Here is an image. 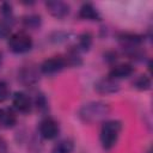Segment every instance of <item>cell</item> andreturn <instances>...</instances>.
<instances>
[{"instance_id":"cell-3","label":"cell","mask_w":153,"mask_h":153,"mask_svg":"<svg viewBox=\"0 0 153 153\" xmlns=\"http://www.w3.org/2000/svg\"><path fill=\"white\" fill-rule=\"evenodd\" d=\"M32 45L33 42L31 36L23 31L12 33L8 38V49L13 54H25L31 50Z\"/></svg>"},{"instance_id":"cell-20","label":"cell","mask_w":153,"mask_h":153,"mask_svg":"<svg viewBox=\"0 0 153 153\" xmlns=\"http://www.w3.org/2000/svg\"><path fill=\"white\" fill-rule=\"evenodd\" d=\"M35 105L37 106V109L39 111H45L48 109V102L45 99V97L42 94V93H38L36 96V99H35Z\"/></svg>"},{"instance_id":"cell-13","label":"cell","mask_w":153,"mask_h":153,"mask_svg":"<svg viewBox=\"0 0 153 153\" xmlns=\"http://www.w3.org/2000/svg\"><path fill=\"white\" fill-rule=\"evenodd\" d=\"M17 123V116L11 108L0 109V126L5 129H11Z\"/></svg>"},{"instance_id":"cell-4","label":"cell","mask_w":153,"mask_h":153,"mask_svg":"<svg viewBox=\"0 0 153 153\" xmlns=\"http://www.w3.org/2000/svg\"><path fill=\"white\" fill-rule=\"evenodd\" d=\"M68 65H67V60L65 56L62 55H57V56H51L47 60H44L39 67L41 72L43 74H47V75H53V74H56L59 72H61L63 68H66Z\"/></svg>"},{"instance_id":"cell-23","label":"cell","mask_w":153,"mask_h":153,"mask_svg":"<svg viewBox=\"0 0 153 153\" xmlns=\"http://www.w3.org/2000/svg\"><path fill=\"white\" fill-rule=\"evenodd\" d=\"M2 60H4V56H2V53L0 51V66H1V63H2Z\"/></svg>"},{"instance_id":"cell-24","label":"cell","mask_w":153,"mask_h":153,"mask_svg":"<svg viewBox=\"0 0 153 153\" xmlns=\"http://www.w3.org/2000/svg\"><path fill=\"white\" fill-rule=\"evenodd\" d=\"M147 153H151V151H148V152H147Z\"/></svg>"},{"instance_id":"cell-6","label":"cell","mask_w":153,"mask_h":153,"mask_svg":"<svg viewBox=\"0 0 153 153\" xmlns=\"http://www.w3.org/2000/svg\"><path fill=\"white\" fill-rule=\"evenodd\" d=\"M38 131H39V135L43 139H45V140H53V139H55L59 135L60 127H59V123L54 118L45 117V118H43L39 122Z\"/></svg>"},{"instance_id":"cell-21","label":"cell","mask_w":153,"mask_h":153,"mask_svg":"<svg viewBox=\"0 0 153 153\" xmlns=\"http://www.w3.org/2000/svg\"><path fill=\"white\" fill-rule=\"evenodd\" d=\"M0 11H1V14H2V17H4V19H6V20H8V18H12V6H11V4H8V2H4L2 5H1V7H0Z\"/></svg>"},{"instance_id":"cell-7","label":"cell","mask_w":153,"mask_h":153,"mask_svg":"<svg viewBox=\"0 0 153 153\" xmlns=\"http://www.w3.org/2000/svg\"><path fill=\"white\" fill-rule=\"evenodd\" d=\"M45 7L47 11L49 12V14L56 19H63L69 14L71 11V6L65 2V1H60V0H50L45 2Z\"/></svg>"},{"instance_id":"cell-5","label":"cell","mask_w":153,"mask_h":153,"mask_svg":"<svg viewBox=\"0 0 153 153\" xmlns=\"http://www.w3.org/2000/svg\"><path fill=\"white\" fill-rule=\"evenodd\" d=\"M117 39L121 47L124 49L126 54L134 51L136 49H140V45L142 43V36L133 32H121L118 33Z\"/></svg>"},{"instance_id":"cell-1","label":"cell","mask_w":153,"mask_h":153,"mask_svg":"<svg viewBox=\"0 0 153 153\" xmlns=\"http://www.w3.org/2000/svg\"><path fill=\"white\" fill-rule=\"evenodd\" d=\"M109 114H110V106L106 103L97 100V102H90L84 104L80 108L78 116L84 123L93 124L105 120Z\"/></svg>"},{"instance_id":"cell-15","label":"cell","mask_w":153,"mask_h":153,"mask_svg":"<svg viewBox=\"0 0 153 153\" xmlns=\"http://www.w3.org/2000/svg\"><path fill=\"white\" fill-rule=\"evenodd\" d=\"M93 43V37L90 32H82L79 38H78V45L76 49L79 51H88L90 48L92 47Z\"/></svg>"},{"instance_id":"cell-9","label":"cell","mask_w":153,"mask_h":153,"mask_svg":"<svg viewBox=\"0 0 153 153\" xmlns=\"http://www.w3.org/2000/svg\"><path fill=\"white\" fill-rule=\"evenodd\" d=\"M94 90L100 94H111L120 90V85L117 80H114L110 76H105L94 82Z\"/></svg>"},{"instance_id":"cell-11","label":"cell","mask_w":153,"mask_h":153,"mask_svg":"<svg viewBox=\"0 0 153 153\" xmlns=\"http://www.w3.org/2000/svg\"><path fill=\"white\" fill-rule=\"evenodd\" d=\"M78 17L80 19H84V20H100V13L98 12V10L94 7L93 4L91 2H85L80 8H79V12H78Z\"/></svg>"},{"instance_id":"cell-10","label":"cell","mask_w":153,"mask_h":153,"mask_svg":"<svg viewBox=\"0 0 153 153\" xmlns=\"http://www.w3.org/2000/svg\"><path fill=\"white\" fill-rule=\"evenodd\" d=\"M134 72H135V68H134L133 65H130V63H118V65H115V66L111 67L108 76H110L114 80L127 79Z\"/></svg>"},{"instance_id":"cell-17","label":"cell","mask_w":153,"mask_h":153,"mask_svg":"<svg viewBox=\"0 0 153 153\" xmlns=\"http://www.w3.org/2000/svg\"><path fill=\"white\" fill-rule=\"evenodd\" d=\"M151 85H152L151 78H149L148 75H146V74L139 75V76L134 80V82H133V86H134L136 90H139V91H147V90L151 88Z\"/></svg>"},{"instance_id":"cell-18","label":"cell","mask_w":153,"mask_h":153,"mask_svg":"<svg viewBox=\"0 0 153 153\" xmlns=\"http://www.w3.org/2000/svg\"><path fill=\"white\" fill-rule=\"evenodd\" d=\"M11 23L6 19H0V39H5V38H10L11 36Z\"/></svg>"},{"instance_id":"cell-12","label":"cell","mask_w":153,"mask_h":153,"mask_svg":"<svg viewBox=\"0 0 153 153\" xmlns=\"http://www.w3.org/2000/svg\"><path fill=\"white\" fill-rule=\"evenodd\" d=\"M19 80L25 86H33L38 82L39 76L35 68L27 66V67L22 68V71L19 72Z\"/></svg>"},{"instance_id":"cell-8","label":"cell","mask_w":153,"mask_h":153,"mask_svg":"<svg viewBox=\"0 0 153 153\" xmlns=\"http://www.w3.org/2000/svg\"><path fill=\"white\" fill-rule=\"evenodd\" d=\"M12 105L17 111L22 114H29L32 110L33 102L25 92L18 91L12 96Z\"/></svg>"},{"instance_id":"cell-16","label":"cell","mask_w":153,"mask_h":153,"mask_svg":"<svg viewBox=\"0 0 153 153\" xmlns=\"http://www.w3.org/2000/svg\"><path fill=\"white\" fill-rule=\"evenodd\" d=\"M22 23L27 29H37L41 25L42 19L38 14H26L22 18Z\"/></svg>"},{"instance_id":"cell-2","label":"cell","mask_w":153,"mask_h":153,"mask_svg":"<svg viewBox=\"0 0 153 153\" xmlns=\"http://www.w3.org/2000/svg\"><path fill=\"white\" fill-rule=\"evenodd\" d=\"M122 128H123L122 122L117 120H109L102 124L99 139H100L102 147L105 151H110L115 147V145L118 141Z\"/></svg>"},{"instance_id":"cell-19","label":"cell","mask_w":153,"mask_h":153,"mask_svg":"<svg viewBox=\"0 0 153 153\" xmlns=\"http://www.w3.org/2000/svg\"><path fill=\"white\" fill-rule=\"evenodd\" d=\"M8 97H10V87H8V84L4 79H0V103L5 102Z\"/></svg>"},{"instance_id":"cell-22","label":"cell","mask_w":153,"mask_h":153,"mask_svg":"<svg viewBox=\"0 0 153 153\" xmlns=\"http://www.w3.org/2000/svg\"><path fill=\"white\" fill-rule=\"evenodd\" d=\"M7 152V147L5 145L4 141H0V153H6Z\"/></svg>"},{"instance_id":"cell-14","label":"cell","mask_w":153,"mask_h":153,"mask_svg":"<svg viewBox=\"0 0 153 153\" xmlns=\"http://www.w3.org/2000/svg\"><path fill=\"white\" fill-rule=\"evenodd\" d=\"M74 149V143L69 139H62L57 141L51 148V153H72Z\"/></svg>"}]
</instances>
